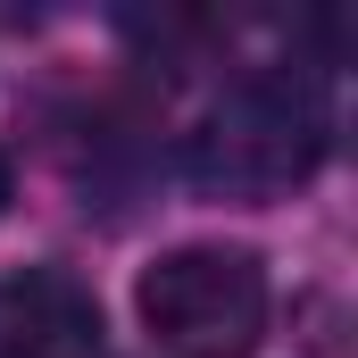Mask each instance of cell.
<instances>
[{
	"label": "cell",
	"instance_id": "3",
	"mask_svg": "<svg viewBox=\"0 0 358 358\" xmlns=\"http://www.w3.org/2000/svg\"><path fill=\"white\" fill-rule=\"evenodd\" d=\"M0 358H100V300L67 267L0 275Z\"/></svg>",
	"mask_w": 358,
	"mask_h": 358
},
{
	"label": "cell",
	"instance_id": "2",
	"mask_svg": "<svg viewBox=\"0 0 358 358\" xmlns=\"http://www.w3.org/2000/svg\"><path fill=\"white\" fill-rule=\"evenodd\" d=\"M142 325L167 358H250L267 334V267L234 242H183L142 275Z\"/></svg>",
	"mask_w": 358,
	"mask_h": 358
},
{
	"label": "cell",
	"instance_id": "4",
	"mask_svg": "<svg viewBox=\"0 0 358 358\" xmlns=\"http://www.w3.org/2000/svg\"><path fill=\"white\" fill-rule=\"evenodd\" d=\"M0 200H8V167H0Z\"/></svg>",
	"mask_w": 358,
	"mask_h": 358
},
{
	"label": "cell",
	"instance_id": "1",
	"mask_svg": "<svg viewBox=\"0 0 358 358\" xmlns=\"http://www.w3.org/2000/svg\"><path fill=\"white\" fill-rule=\"evenodd\" d=\"M334 117L300 67H250L183 125V183L208 200H283L325 167Z\"/></svg>",
	"mask_w": 358,
	"mask_h": 358
}]
</instances>
